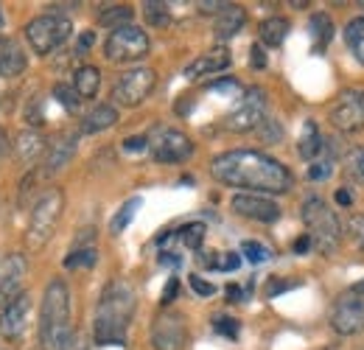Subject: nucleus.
Instances as JSON below:
<instances>
[{"label":"nucleus","instance_id":"obj_1","mask_svg":"<svg viewBox=\"0 0 364 350\" xmlns=\"http://www.w3.org/2000/svg\"><path fill=\"white\" fill-rule=\"evenodd\" d=\"M210 174L216 176L222 185L230 188H244L252 193H286L291 188V174L283 163L264 152H225L213 157Z\"/></svg>","mask_w":364,"mask_h":350},{"label":"nucleus","instance_id":"obj_2","mask_svg":"<svg viewBox=\"0 0 364 350\" xmlns=\"http://www.w3.org/2000/svg\"><path fill=\"white\" fill-rule=\"evenodd\" d=\"M132 314H135V289L118 277L104 289L98 308H95V325H92L95 342L98 345H124Z\"/></svg>","mask_w":364,"mask_h":350},{"label":"nucleus","instance_id":"obj_3","mask_svg":"<svg viewBox=\"0 0 364 350\" xmlns=\"http://www.w3.org/2000/svg\"><path fill=\"white\" fill-rule=\"evenodd\" d=\"M68 336H70V292L65 280L53 277L46 286L40 308V345L46 350H59Z\"/></svg>","mask_w":364,"mask_h":350},{"label":"nucleus","instance_id":"obj_4","mask_svg":"<svg viewBox=\"0 0 364 350\" xmlns=\"http://www.w3.org/2000/svg\"><path fill=\"white\" fill-rule=\"evenodd\" d=\"M62 211H65V193L59 188H48L46 193L37 199V205L31 208L28 233H26V244L31 250H43L53 238V230L62 219Z\"/></svg>","mask_w":364,"mask_h":350},{"label":"nucleus","instance_id":"obj_5","mask_svg":"<svg viewBox=\"0 0 364 350\" xmlns=\"http://www.w3.org/2000/svg\"><path fill=\"white\" fill-rule=\"evenodd\" d=\"M303 221L309 227V238L314 241V247L322 255L336 253L339 238H342V227H339L336 213L325 205V199H319V196L306 199L303 202Z\"/></svg>","mask_w":364,"mask_h":350},{"label":"nucleus","instance_id":"obj_6","mask_svg":"<svg viewBox=\"0 0 364 350\" xmlns=\"http://www.w3.org/2000/svg\"><path fill=\"white\" fill-rule=\"evenodd\" d=\"M70 31H73V26H70L68 17H62V14H40L26 26V40H28L34 53L48 56L50 51H56L70 37Z\"/></svg>","mask_w":364,"mask_h":350},{"label":"nucleus","instance_id":"obj_7","mask_svg":"<svg viewBox=\"0 0 364 350\" xmlns=\"http://www.w3.org/2000/svg\"><path fill=\"white\" fill-rule=\"evenodd\" d=\"M331 325L342 336H353L364 331V280L336 297L331 311Z\"/></svg>","mask_w":364,"mask_h":350},{"label":"nucleus","instance_id":"obj_8","mask_svg":"<svg viewBox=\"0 0 364 350\" xmlns=\"http://www.w3.org/2000/svg\"><path fill=\"white\" fill-rule=\"evenodd\" d=\"M149 53V37L143 28L137 26H124V28H115L107 43H104V56L109 62H137Z\"/></svg>","mask_w":364,"mask_h":350},{"label":"nucleus","instance_id":"obj_9","mask_svg":"<svg viewBox=\"0 0 364 350\" xmlns=\"http://www.w3.org/2000/svg\"><path fill=\"white\" fill-rule=\"evenodd\" d=\"M154 85H157V73L151 68H132L118 76V82L112 88V98L121 107H140L151 95Z\"/></svg>","mask_w":364,"mask_h":350},{"label":"nucleus","instance_id":"obj_10","mask_svg":"<svg viewBox=\"0 0 364 350\" xmlns=\"http://www.w3.org/2000/svg\"><path fill=\"white\" fill-rule=\"evenodd\" d=\"M267 112V92L261 88H252L244 92V98L238 101V107L225 118V129L230 132H252L261 127Z\"/></svg>","mask_w":364,"mask_h":350},{"label":"nucleus","instance_id":"obj_11","mask_svg":"<svg viewBox=\"0 0 364 350\" xmlns=\"http://www.w3.org/2000/svg\"><path fill=\"white\" fill-rule=\"evenodd\" d=\"M331 124L342 132H362L364 129V90L353 88L345 90L333 110H331Z\"/></svg>","mask_w":364,"mask_h":350},{"label":"nucleus","instance_id":"obj_12","mask_svg":"<svg viewBox=\"0 0 364 350\" xmlns=\"http://www.w3.org/2000/svg\"><path fill=\"white\" fill-rule=\"evenodd\" d=\"M151 154L157 163H182L193 154V143L191 137L180 129H160L151 140Z\"/></svg>","mask_w":364,"mask_h":350},{"label":"nucleus","instance_id":"obj_13","mask_svg":"<svg viewBox=\"0 0 364 350\" xmlns=\"http://www.w3.org/2000/svg\"><path fill=\"white\" fill-rule=\"evenodd\" d=\"M188 342V325L182 314H160L151 325V348L154 350H182Z\"/></svg>","mask_w":364,"mask_h":350},{"label":"nucleus","instance_id":"obj_14","mask_svg":"<svg viewBox=\"0 0 364 350\" xmlns=\"http://www.w3.org/2000/svg\"><path fill=\"white\" fill-rule=\"evenodd\" d=\"M28 275V261L26 255H6L0 261V308H6L9 303H14L23 295V280Z\"/></svg>","mask_w":364,"mask_h":350},{"label":"nucleus","instance_id":"obj_15","mask_svg":"<svg viewBox=\"0 0 364 350\" xmlns=\"http://www.w3.org/2000/svg\"><path fill=\"white\" fill-rule=\"evenodd\" d=\"M230 208H232L238 216L252 219V221H267V224H269V221L280 219L277 202L261 196V193H235V196L230 199Z\"/></svg>","mask_w":364,"mask_h":350},{"label":"nucleus","instance_id":"obj_16","mask_svg":"<svg viewBox=\"0 0 364 350\" xmlns=\"http://www.w3.org/2000/svg\"><path fill=\"white\" fill-rule=\"evenodd\" d=\"M28 319H31V297L23 292L14 303H9V306L3 308V314H0V334L6 339H20L26 334V328H28Z\"/></svg>","mask_w":364,"mask_h":350},{"label":"nucleus","instance_id":"obj_17","mask_svg":"<svg viewBox=\"0 0 364 350\" xmlns=\"http://www.w3.org/2000/svg\"><path fill=\"white\" fill-rule=\"evenodd\" d=\"M230 62H232V59H230L228 48H213V51L196 56V59L185 68V79H199V76H210V73L228 70Z\"/></svg>","mask_w":364,"mask_h":350},{"label":"nucleus","instance_id":"obj_18","mask_svg":"<svg viewBox=\"0 0 364 350\" xmlns=\"http://www.w3.org/2000/svg\"><path fill=\"white\" fill-rule=\"evenodd\" d=\"M73 154H76V134H62V137H56V140L48 146V154H46V160H43V174L50 176V174H56V171H62V169L70 163Z\"/></svg>","mask_w":364,"mask_h":350},{"label":"nucleus","instance_id":"obj_19","mask_svg":"<svg viewBox=\"0 0 364 350\" xmlns=\"http://www.w3.org/2000/svg\"><path fill=\"white\" fill-rule=\"evenodd\" d=\"M14 152H17L20 163L31 166V163H37V160L48 152V143L37 129H26L17 134V140H14Z\"/></svg>","mask_w":364,"mask_h":350},{"label":"nucleus","instance_id":"obj_20","mask_svg":"<svg viewBox=\"0 0 364 350\" xmlns=\"http://www.w3.org/2000/svg\"><path fill=\"white\" fill-rule=\"evenodd\" d=\"M26 70V53L11 37H0V76L14 79Z\"/></svg>","mask_w":364,"mask_h":350},{"label":"nucleus","instance_id":"obj_21","mask_svg":"<svg viewBox=\"0 0 364 350\" xmlns=\"http://www.w3.org/2000/svg\"><path fill=\"white\" fill-rule=\"evenodd\" d=\"M244 23H247V11H244L241 6H232V3H230L228 9L216 17L213 34H216V40H230V37H235V34L244 28Z\"/></svg>","mask_w":364,"mask_h":350},{"label":"nucleus","instance_id":"obj_22","mask_svg":"<svg viewBox=\"0 0 364 350\" xmlns=\"http://www.w3.org/2000/svg\"><path fill=\"white\" fill-rule=\"evenodd\" d=\"M118 124V110L115 107H109V104H98L95 110H90L87 115H85V121H82V132H104L109 129V127H115Z\"/></svg>","mask_w":364,"mask_h":350},{"label":"nucleus","instance_id":"obj_23","mask_svg":"<svg viewBox=\"0 0 364 350\" xmlns=\"http://www.w3.org/2000/svg\"><path fill=\"white\" fill-rule=\"evenodd\" d=\"M101 88V70L92 68V65H85L73 73V90L79 92V98H92Z\"/></svg>","mask_w":364,"mask_h":350},{"label":"nucleus","instance_id":"obj_24","mask_svg":"<svg viewBox=\"0 0 364 350\" xmlns=\"http://www.w3.org/2000/svg\"><path fill=\"white\" fill-rule=\"evenodd\" d=\"M297 152H300L303 160H314L319 152H322V137H319V129L314 121H306L303 124L300 140H297Z\"/></svg>","mask_w":364,"mask_h":350},{"label":"nucleus","instance_id":"obj_25","mask_svg":"<svg viewBox=\"0 0 364 350\" xmlns=\"http://www.w3.org/2000/svg\"><path fill=\"white\" fill-rule=\"evenodd\" d=\"M258 34H261V43L264 45L277 48V45H283L286 34H289V20H286V17H269V20L261 23Z\"/></svg>","mask_w":364,"mask_h":350},{"label":"nucleus","instance_id":"obj_26","mask_svg":"<svg viewBox=\"0 0 364 350\" xmlns=\"http://www.w3.org/2000/svg\"><path fill=\"white\" fill-rule=\"evenodd\" d=\"M345 43L350 48V53L356 56V62L364 65V17H353L345 26Z\"/></svg>","mask_w":364,"mask_h":350},{"label":"nucleus","instance_id":"obj_27","mask_svg":"<svg viewBox=\"0 0 364 350\" xmlns=\"http://www.w3.org/2000/svg\"><path fill=\"white\" fill-rule=\"evenodd\" d=\"M129 20H132V9H129V6H107V9L98 14V23L107 26V28H112V31L129 26Z\"/></svg>","mask_w":364,"mask_h":350},{"label":"nucleus","instance_id":"obj_28","mask_svg":"<svg viewBox=\"0 0 364 350\" xmlns=\"http://www.w3.org/2000/svg\"><path fill=\"white\" fill-rule=\"evenodd\" d=\"M140 205H143V199H140V196H132V199L112 216V221H109V233H112V235H121V233L129 227V221L135 219V213Z\"/></svg>","mask_w":364,"mask_h":350},{"label":"nucleus","instance_id":"obj_29","mask_svg":"<svg viewBox=\"0 0 364 350\" xmlns=\"http://www.w3.org/2000/svg\"><path fill=\"white\" fill-rule=\"evenodd\" d=\"M311 37H314V48H317V51H322L325 45L331 43V37H333V23H331L328 14H314V17H311Z\"/></svg>","mask_w":364,"mask_h":350},{"label":"nucleus","instance_id":"obj_30","mask_svg":"<svg viewBox=\"0 0 364 350\" xmlns=\"http://www.w3.org/2000/svg\"><path fill=\"white\" fill-rule=\"evenodd\" d=\"M180 241L188 250H199L202 241H205V224L202 221H193V224H185L180 230Z\"/></svg>","mask_w":364,"mask_h":350},{"label":"nucleus","instance_id":"obj_31","mask_svg":"<svg viewBox=\"0 0 364 350\" xmlns=\"http://www.w3.org/2000/svg\"><path fill=\"white\" fill-rule=\"evenodd\" d=\"M143 14H146V23H151L157 28L168 23V6L166 3H146L143 6Z\"/></svg>","mask_w":364,"mask_h":350},{"label":"nucleus","instance_id":"obj_32","mask_svg":"<svg viewBox=\"0 0 364 350\" xmlns=\"http://www.w3.org/2000/svg\"><path fill=\"white\" fill-rule=\"evenodd\" d=\"M98 258V253L92 247H85V250H73L68 258H65V266L68 269H79V266H92Z\"/></svg>","mask_w":364,"mask_h":350},{"label":"nucleus","instance_id":"obj_33","mask_svg":"<svg viewBox=\"0 0 364 350\" xmlns=\"http://www.w3.org/2000/svg\"><path fill=\"white\" fill-rule=\"evenodd\" d=\"M241 255H247L250 263L269 261V250H267L261 241H244V244H241Z\"/></svg>","mask_w":364,"mask_h":350},{"label":"nucleus","instance_id":"obj_34","mask_svg":"<svg viewBox=\"0 0 364 350\" xmlns=\"http://www.w3.org/2000/svg\"><path fill=\"white\" fill-rule=\"evenodd\" d=\"M348 235H350V241H353L359 250H364V216L362 213L350 216V221H348Z\"/></svg>","mask_w":364,"mask_h":350},{"label":"nucleus","instance_id":"obj_35","mask_svg":"<svg viewBox=\"0 0 364 350\" xmlns=\"http://www.w3.org/2000/svg\"><path fill=\"white\" fill-rule=\"evenodd\" d=\"M53 95H56L68 110H76V107H79V101H82V98H79V92H76L73 88H68V85H56V88H53Z\"/></svg>","mask_w":364,"mask_h":350},{"label":"nucleus","instance_id":"obj_36","mask_svg":"<svg viewBox=\"0 0 364 350\" xmlns=\"http://www.w3.org/2000/svg\"><path fill=\"white\" fill-rule=\"evenodd\" d=\"M333 171V163H331V157H325V160H317L314 166H309V179H325V176H331Z\"/></svg>","mask_w":364,"mask_h":350},{"label":"nucleus","instance_id":"obj_37","mask_svg":"<svg viewBox=\"0 0 364 350\" xmlns=\"http://www.w3.org/2000/svg\"><path fill=\"white\" fill-rule=\"evenodd\" d=\"M213 328H216L219 334L230 336V339H235V336H238V322H235V319H230V317H219V319L213 322Z\"/></svg>","mask_w":364,"mask_h":350},{"label":"nucleus","instance_id":"obj_38","mask_svg":"<svg viewBox=\"0 0 364 350\" xmlns=\"http://www.w3.org/2000/svg\"><path fill=\"white\" fill-rule=\"evenodd\" d=\"M59 350H87V339H85V334H79V331H70V336L59 345Z\"/></svg>","mask_w":364,"mask_h":350},{"label":"nucleus","instance_id":"obj_39","mask_svg":"<svg viewBox=\"0 0 364 350\" xmlns=\"http://www.w3.org/2000/svg\"><path fill=\"white\" fill-rule=\"evenodd\" d=\"M294 286H300V280H277V277H272L269 286H267V297H274V295H280L286 289H294Z\"/></svg>","mask_w":364,"mask_h":350},{"label":"nucleus","instance_id":"obj_40","mask_svg":"<svg viewBox=\"0 0 364 350\" xmlns=\"http://www.w3.org/2000/svg\"><path fill=\"white\" fill-rule=\"evenodd\" d=\"M258 132H261V137L269 140V143H277V140H280V127H277L274 121H267V118H264L261 127H258Z\"/></svg>","mask_w":364,"mask_h":350},{"label":"nucleus","instance_id":"obj_41","mask_svg":"<svg viewBox=\"0 0 364 350\" xmlns=\"http://www.w3.org/2000/svg\"><path fill=\"white\" fill-rule=\"evenodd\" d=\"M238 263H241V258H238L235 253H222V255H219V261H216V269H222V272H232V269H238Z\"/></svg>","mask_w":364,"mask_h":350},{"label":"nucleus","instance_id":"obj_42","mask_svg":"<svg viewBox=\"0 0 364 350\" xmlns=\"http://www.w3.org/2000/svg\"><path fill=\"white\" fill-rule=\"evenodd\" d=\"M191 289H193L196 295H202V297H210V295L216 292V286H213V283H208V280H202V277H196V275L191 277Z\"/></svg>","mask_w":364,"mask_h":350},{"label":"nucleus","instance_id":"obj_43","mask_svg":"<svg viewBox=\"0 0 364 350\" xmlns=\"http://www.w3.org/2000/svg\"><path fill=\"white\" fill-rule=\"evenodd\" d=\"M252 56H250V65L252 68H258V70H264L267 68V56H264V51H261V45H252V51H250Z\"/></svg>","mask_w":364,"mask_h":350},{"label":"nucleus","instance_id":"obj_44","mask_svg":"<svg viewBox=\"0 0 364 350\" xmlns=\"http://www.w3.org/2000/svg\"><path fill=\"white\" fill-rule=\"evenodd\" d=\"M177 289H180V280H177V277H168V283H166V289H163V303H171V300L177 297Z\"/></svg>","mask_w":364,"mask_h":350},{"label":"nucleus","instance_id":"obj_45","mask_svg":"<svg viewBox=\"0 0 364 350\" xmlns=\"http://www.w3.org/2000/svg\"><path fill=\"white\" fill-rule=\"evenodd\" d=\"M350 169L364 179V149H359V152L350 154Z\"/></svg>","mask_w":364,"mask_h":350},{"label":"nucleus","instance_id":"obj_46","mask_svg":"<svg viewBox=\"0 0 364 350\" xmlns=\"http://www.w3.org/2000/svg\"><path fill=\"white\" fill-rule=\"evenodd\" d=\"M228 6H230V3H199L196 9H199L202 14H222Z\"/></svg>","mask_w":364,"mask_h":350},{"label":"nucleus","instance_id":"obj_47","mask_svg":"<svg viewBox=\"0 0 364 350\" xmlns=\"http://www.w3.org/2000/svg\"><path fill=\"white\" fill-rule=\"evenodd\" d=\"M149 146V137H127L124 140V149L127 152H140V149H146Z\"/></svg>","mask_w":364,"mask_h":350},{"label":"nucleus","instance_id":"obj_48","mask_svg":"<svg viewBox=\"0 0 364 350\" xmlns=\"http://www.w3.org/2000/svg\"><path fill=\"white\" fill-rule=\"evenodd\" d=\"M311 247H314V241L309 238V233H306L303 238H297V241H294V253H309Z\"/></svg>","mask_w":364,"mask_h":350},{"label":"nucleus","instance_id":"obj_49","mask_svg":"<svg viewBox=\"0 0 364 350\" xmlns=\"http://www.w3.org/2000/svg\"><path fill=\"white\" fill-rule=\"evenodd\" d=\"M336 202H339V205H353L350 191H345V188H342V191H336Z\"/></svg>","mask_w":364,"mask_h":350},{"label":"nucleus","instance_id":"obj_50","mask_svg":"<svg viewBox=\"0 0 364 350\" xmlns=\"http://www.w3.org/2000/svg\"><path fill=\"white\" fill-rule=\"evenodd\" d=\"M9 146H11V143H9V134L0 129V160L9 154Z\"/></svg>","mask_w":364,"mask_h":350},{"label":"nucleus","instance_id":"obj_51","mask_svg":"<svg viewBox=\"0 0 364 350\" xmlns=\"http://www.w3.org/2000/svg\"><path fill=\"white\" fill-rule=\"evenodd\" d=\"M228 297L230 303H241V289L238 286H228Z\"/></svg>","mask_w":364,"mask_h":350},{"label":"nucleus","instance_id":"obj_52","mask_svg":"<svg viewBox=\"0 0 364 350\" xmlns=\"http://www.w3.org/2000/svg\"><path fill=\"white\" fill-rule=\"evenodd\" d=\"M92 45V34L87 31V34H82V40H79V51H87Z\"/></svg>","mask_w":364,"mask_h":350},{"label":"nucleus","instance_id":"obj_53","mask_svg":"<svg viewBox=\"0 0 364 350\" xmlns=\"http://www.w3.org/2000/svg\"><path fill=\"white\" fill-rule=\"evenodd\" d=\"M0 28H3V14H0Z\"/></svg>","mask_w":364,"mask_h":350}]
</instances>
